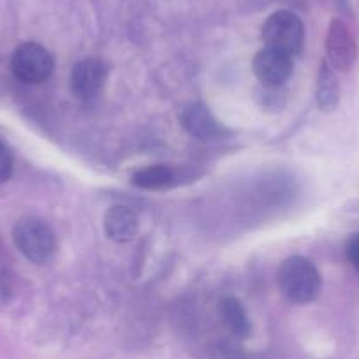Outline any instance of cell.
<instances>
[{"instance_id":"cell-7","label":"cell","mask_w":359,"mask_h":359,"mask_svg":"<svg viewBox=\"0 0 359 359\" xmlns=\"http://www.w3.org/2000/svg\"><path fill=\"white\" fill-rule=\"evenodd\" d=\"M327 62L337 71H348L358 60V43L340 20H333L326 37Z\"/></svg>"},{"instance_id":"cell-9","label":"cell","mask_w":359,"mask_h":359,"mask_svg":"<svg viewBox=\"0 0 359 359\" xmlns=\"http://www.w3.org/2000/svg\"><path fill=\"white\" fill-rule=\"evenodd\" d=\"M140 229L137 215L127 206H113L104 215V231L109 240L116 243H127L133 240Z\"/></svg>"},{"instance_id":"cell-1","label":"cell","mask_w":359,"mask_h":359,"mask_svg":"<svg viewBox=\"0 0 359 359\" xmlns=\"http://www.w3.org/2000/svg\"><path fill=\"white\" fill-rule=\"evenodd\" d=\"M278 285L285 298L296 305H306L313 302L320 292L319 269L310 259L292 255L282 262L278 269Z\"/></svg>"},{"instance_id":"cell-12","label":"cell","mask_w":359,"mask_h":359,"mask_svg":"<svg viewBox=\"0 0 359 359\" xmlns=\"http://www.w3.org/2000/svg\"><path fill=\"white\" fill-rule=\"evenodd\" d=\"M176 175L169 165H148L133 176V184L144 191H161L175 184Z\"/></svg>"},{"instance_id":"cell-8","label":"cell","mask_w":359,"mask_h":359,"mask_svg":"<svg viewBox=\"0 0 359 359\" xmlns=\"http://www.w3.org/2000/svg\"><path fill=\"white\" fill-rule=\"evenodd\" d=\"M180 120H182L184 129L199 141L215 140L222 134V127L219 126L212 111L205 104H199V102L187 106L182 116H180Z\"/></svg>"},{"instance_id":"cell-11","label":"cell","mask_w":359,"mask_h":359,"mask_svg":"<svg viewBox=\"0 0 359 359\" xmlns=\"http://www.w3.org/2000/svg\"><path fill=\"white\" fill-rule=\"evenodd\" d=\"M220 316H222L224 323L229 327L231 333L236 334L238 338H248L250 337V320H248L247 312H245L243 305L238 302L233 296H227L220 302Z\"/></svg>"},{"instance_id":"cell-4","label":"cell","mask_w":359,"mask_h":359,"mask_svg":"<svg viewBox=\"0 0 359 359\" xmlns=\"http://www.w3.org/2000/svg\"><path fill=\"white\" fill-rule=\"evenodd\" d=\"M55 62L50 51L37 43H23L15 50L11 69L23 83H41L53 72Z\"/></svg>"},{"instance_id":"cell-6","label":"cell","mask_w":359,"mask_h":359,"mask_svg":"<svg viewBox=\"0 0 359 359\" xmlns=\"http://www.w3.org/2000/svg\"><path fill=\"white\" fill-rule=\"evenodd\" d=\"M108 78V67L99 58H85L72 69L71 88L74 95L83 101L95 99L102 92Z\"/></svg>"},{"instance_id":"cell-5","label":"cell","mask_w":359,"mask_h":359,"mask_svg":"<svg viewBox=\"0 0 359 359\" xmlns=\"http://www.w3.org/2000/svg\"><path fill=\"white\" fill-rule=\"evenodd\" d=\"M254 74L264 86H282L292 74V57L273 48H262L252 62Z\"/></svg>"},{"instance_id":"cell-14","label":"cell","mask_w":359,"mask_h":359,"mask_svg":"<svg viewBox=\"0 0 359 359\" xmlns=\"http://www.w3.org/2000/svg\"><path fill=\"white\" fill-rule=\"evenodd\" d=\"M345 255H347L348 261L359 268V233L352 234L347 240V245H345Z\"/></svg>"},{"instance_id":"cell-10","label":"cell","mask_w":359,"mask_h":359,"mask_svg":"<svg viewBox=\"0 0 359 359\" xmlns=\"http://www.w3.org/2000/svg\"><path fill=\"white\" fill-rule=\"evenodd\" d=\"M340 101V85L330 62L323 60L317 79V104L324 113L333 111Z\"/></svg>"},{"instance_id":"cell-3","label":"cell","mask_w":359,"mask_h":359,"mask_svg":"<svg viewBox=\"0 0 359 359\" xmlns=\"http://www.w3.org/2000/svg\"><path fill=\"white\" fill-rule=\"evenodd\" d=\"M262 39L268 48L292 57L302 51L305 43V27L294 13L277 11L266 20L262 27Z\"/></svg>"},{"instance_id":"cell-2","label":"cell","mask_w":359,"mask_h":359,"mask_svg":"<svg viewBox=\"0 0 359 359\" xmlns=\"http://www.w3.org/2000/svg\"><path fill=\"white\" fill-rule=\"evenodd\" d=\"M13 238L20 252L36 264L50 261L51 255L57 250V238H55L53 229L43 220H20L13 229Z\"/></svg>"},{"instance_id":"cell-13","label":"cell","mask_w":359,"mask_h":359,"mask_svg":"<svg viewBox=\"0 0 359 359\" xmlns=\"http://www.w3.org/2000/svg\"><path fill=\"white\" fill-rule=\"evenodd\" d=\"M13 175V157L8 148L0 143V184H4Z\"/></svg>"}]
</instances>
